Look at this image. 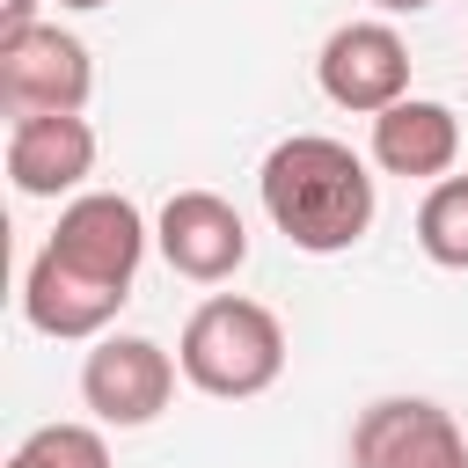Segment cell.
<instances>
[{"mask_svg":"<svg viewBox=\"0 0 468 468\" xmlns=\"http://www.w3.org/2000/svg\"><path fill=\"white\" fill-rule=\"evenodd\" d=\"M256 190H263L271 227L292 249H307V256H344L373 227V176H366V161L344 139H322V132L278 139L263 154V168H256Z\"/></svg>","mask_w":468,"mask_h":468,"instance_id":"obj_1","label":"cell"},{"mask_svg":"<svg viewBox=\"0 0 468 468\" xmlns=\"http://www.w3.org/2000/svg\"><path fill=\"white\" fill-rule=\"evenodd\" d=\"M176 366L197 395L212 402H249L263 395L278 373H285V329L263 300H241V292H212L190 322H183V344H176Z\"/></svg>","mask_w":468,"mask_h":468,"instance_id":"obj_2","label":"cell"},{"mask_svg":"<svg viewBox=\"0 0 468 468\" xmlns=\"http://www.w3.org/2000/svg\"><path fill=\"white\" fill-rule=\"evenodd\" d=\"M88 88H95V66H88V44L73 29L37 22V29L0 44V102L15 117H80Z\"/></svg>","mask_w":468,"mask_h":468,"instance_id":"obj_3","label":"cell"},{"mask_svg":"<svg viewBox=\"0 0 468 468\" xmlns=\"http://www.w3.org/2000/svg\"><path fill=\"white\" fill-rule=\"evenodd\" d=\"M44 256H58L66 271H80L88 285L132 292L139 256H146V219H139V205H132V197H117V190H80V197L58 212V227H51V241H44Z\"/></svg>","mask_w":468,"mask_h":468,"instance_id":"obj_4","label":"cell"},{"mask_svg":"<svg viewBox=\"0 0 468 468\" xmlns=\"http://www.w3.org/2000/svg\"><path fill=\"white\" fill-rule=\"evenodd\" d=\"M351 468H468V439L431 395H380L351 424Z\"/></svg>","mask_w":468,"mask_h":468,"instance_id":"obj_5","label":"cell"},{"mask_svg":"<svg viewBox=\"0 0 468 468\" xmlns=\"http://www.w3.org/2000/svg\"><path fill=\"white\" fill-rule=\"evenodd\" d=\"M176 373H183V366H176L154 336H95V351H88V366H80V402H88L102 424H117V431H139V424H154V417L168 410Z\"/></svg>","mask_w":468,"mask_h":468,"instance_id":"obj_6","label":"cell"},{"mask_svg":"<svg viewBox=\"0 0 468 468\" xmlns=\"http://www.w3.org/2000/svg\"><path fill=\"white\" fill-rule=\"evenodd\" d=\"M314 80L336 110L380 117L410 95V44L388 22H344V29H329V44L314 58Z\"/></svg>","mask_w":468,"mask_h":468,"instance_id":"obj_7","label":"cell"},{"mask_svg":"<svg viewBox=\"0 0 468 468\" xmlns=\"http://www.w3.org/2000/svg\"><path fill=\"white\" fill-rule=\"evenodd\" d=\"M154 241H161L168 271L190 285H219L249 263V227L219 190H176L154 219Z\"/></svg>","mask_w":468,"mask_h":468,"instance_id":"obj_8","label":"cell"},{"mask_svg":"<svg viewBox=\"0 0 468 468\" xmlns=\"http://www.w3.org/2000/svg\"><path fill=\"white\" fill-rule=\"evenodd\" d=\"M7 176L22 197H66L95 176V124L88 117H15Z\"/></svg>","mask_w":468,"mask_h":468,"instance_id":"obj_9","label":"cell"},{"mask_svg":"<svg viewBox=\"0 0 468 468\" xmlns=\"http://www.w3.org/2000/svg\"><path fill=\"white\" fill-rule=\"evenodd\" d=\"M373 161L388 176H410V183H431V176H453L461 161V117L431 95H402L395 110L373 117Z\"/></svg>","mask_w":468,"mask_h":468,"instance_id":"obj_10","label":"cell"},{"mask_svg":"<svg viewBox=\"0 0 468 468\" xmlns=\"http://www.w3.org/2000/svg\"><path fill=\"white\" fill-rule=\"evenodd\" d=\"M132 292H110V285H88L80 271H66L58 256H29V271H22V314H29V329H44V336H58V344H80V336H102L110 322H117V307H124Z\"/></svg>","mask_w":468,"mask_h":468,"instance_id":"obj_11","label":"cell"},{"mask_svg":"<svg viewBox=\"0 0 468 468\" xmlns=\"http://www.w3.org/2000/svg\"><path fill=\"white\" fill-rule=\"evenodd\" d=\"M417 249L439 271H468V176H439L417 205Z\"/></svg>","mask_w":468,"mask_h":468,"instance_id":"obj_12","label":"cell"},{"mask_svg":"<svg viewBox=\"0 0 468 468\" xmlns=\"http://www.w3.org/2000/svg\"><path fill=\"white\" fill-rule=\"evenodd\" d=\"M7 468H110V446L95 424H37L7 453Z\"/></svg>","mask_w":468,"mask_h":468,"instance_id":"obj_13","label":"cell"},{"mask_svg":"<svg viewBox=\"0 0 468 468\" xmlns=\"http://www.w3.org/2000/svg\"><path fill=\"white\" fill-rule=\"evenodd\" d=\"M22 29H37V0H0V44Z\"/></svg>","mask_w":468,"mask_h":468,"instance_id":"obj_14","label":"cell"},{"mask_svg":"<svg viewBox=\"0 0 468 468\" xmlns=\"http://www.w3.org/2000/svg\"><path fill=\"white\" fill-rule=\"evenodd\" d=\"M380 15H417V7H439V0H373Z\"/></svg>","mask_w":468,"mask_h":468,"instance_id":"obj_15","label":"cell"},{"mask_svg":"<svg viewBox=\"0 0 468 468\" xmlns=\"http://www.w3.org/2000/svg\"><path fill=\"white\" fill-rule=\"evenodd\" d=\"M58 7H110V0H58Z\"/></svg>","mask_w":468,"mask_h":468,"instance_id":"obj_16","label":"cell"}]
</instances>
